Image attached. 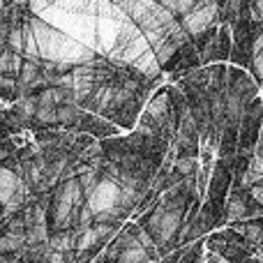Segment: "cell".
Returning <instances> with one entry per match:
<instances>
[{"instance_id": "1", "label": "cell", "mask_w": 263, "mask_h": 263, "mask_svg": "<svg viewBox=\"0 0 263 263\" xmlns=\"http://www.w3.org/2000/svg\"><path fill=\"white\" fill-rule=\"evenodd\" d=\"M32 16L44 21L46 26L72 37L74 42L88 46L97 53V3L88 0H46V3H30Z\"/></svg>"}, {"instance_id": "2", "label": "cell", "mask_w": 263, "mask_h": 263, "mask_svg": "<svg viewBox=\"0 0 263 263\" xmlns=\"http://www.w3.org/2000/svg\"><path fill=\"white\" fill-rule=\"evenodd\" d=\"M28 26H30L32 35H35V44L37 51H40L42 63L67 69V67H83V65H90L95 60V51H90L88 46L74 42L72 37L58 32L55 28L46 26L37 16H32L28 21Z\"/></svg>"}, {"instance_id": "3", "label": "cell", "mask_w": 263, "mask_h": 263, "mask_svg": "<svg viewBox=\"0 0 263 263\" xmlns=\"http://www.w3.org/2000/svg\"><path fill=\"white\" fill-rule=\"evenodd\" d=\"M127 14L118 7L116 3H97V21H95V35H97V53L111 55L118 46L120 30Z\"/></svg>"}, {"instance_id": "4", "label": "cell", "mask_w": 263, "mask_h": 263, "mask_svg": "<svg viewBox=\"0 0 263 263\" xmlns=\"http://www.w3.org/2000/svg\"><path fill=\"white\" fill-rule=\"evenodd\" d=\"M81 201L83 192L77 178L60 185L58 194H55V227H58V231H67V227L74 219L79 222V213L83 208Z\"/></svg>"}, {"instance_id": "5", "label": "cell", "mask_w": 263, "mask_h": 263, "mask_svg": "<svg viewBox=\"0 0 263 263\" xmlns=\"http://www.w3.org/2000/svg\"><path fill=\"white\" fill-rule=\"evenodd\" d=\"M86 208L92 217H109L118 215L120 210V182L114 178H100L92 194L86 199Z\"/></svg>"}, {"instance_id": "6", "label": "cell", "mask_w": 263, "mask_h": 263, "mask_svg": "<svg viewBox=\"0 0 263 263\" xmlns=\"http://www.w3.org/2000/svg\"><path fill=\"white\" fill-rule=\"evenodd\" d=\"M26 196V185L23 180L9 168H0V205H3V215L16 213L23 203Z\"/></svg>"}, {"instance_id": "7", "label": "cell", "mask_w": 263, "mask_h": 263, "mask_svg": "<svg viewBox=\"0 0 263 263\" xmlns=\"http://www.w3.org/2000/svg\"><path fill=\"white\" fill-rule=\"evenodd\" d=\"M182 224V215L180 210H168V208H157L150 217V233H153L155 242L164 245L168 242L173 236L178 233Z\"/></svg>"}, {"instance_id": "8", "label": "cell", "mask_w": 263, "mask_h": 263, "mask_svg": "<svg viewBox=\"0 0 263 263\" xmlns=\"http://www.w3.org/2000/svg\"><path fill=\"white\" fill-rule=\"evenodd\" d=\"M217 5L215 3H196V7L192 9L190 14H185L180 21L182 30L187 32V35H201L203 30H208L210 26H213V21L217 18Z\"/></svg>"}, {"instance_id": "9", "label": "cell", "mask_w": 263, "mask_h": 263, "mask_svg": "<svg viewBox=\"0 0 263 263\" xmlns=\"http://www.w3.org/2000/svg\"><path fill=\"white\" fill-rule=\"evenodd\" d=\"M72 97L74 102L86 100L88 95L95 92V72H92L90 65H83V67H74L72 72Z\"/></svg>"}, {"instance_id": "10", "label": "cell", "mask_w": 263, "mask_h": 263, "mask_svg": "<svg viewBox=\"0 0 263 263\" xmlns=\"http://www.w3.org/2000/svg\"><path fill=\"white\" fill-rule=\"evenodd\" d=\"M141 192H143V182L139 178H132V176L120 178V210L123 213L141 199Z\"/></svg>"}, {"instance_id": "11", "label": "cell", "mask_w": 263, "mask_h": 263, "mask_svg": "<svg viewBox=\"0 0 263 263\" xmlns=\"http://www.w3.org/2000/svg\"><path fill=\"white\" fill-rule=\"evenodd\" d=\"M49 252H60V254H72V250H77V236L74 231H58L53 236H49Z\"/></svg>"}, {"instance_id": "12", "label": "cell", "mask_w": 263, "mask_h": 263, "mask_svg": "<svg viewBox=\"0 0 263 263\" xmlns=\"http://www.w3.org/2000/svg\"><path fill=\"white\" fill-rule=\"evenodd\" d=\"M23 247H26V233H23V229L14 227L12 231H7L5 236H0V252H21Z\"/></svg>"}, {"instance_id": "13", "label": "cell", "mask_w": 263, "mask_h": 263, "mask_svg": "<svg viewBox=\"0 0 263 263\" xmlns=\"http://www.w3.org/2000/svg\"><path fill=\"white\" fill-rule=\"evenodd\" d=\"M21 65H23V58L18 53H12L9 49L0 51V77H7V74H14V77H18V72H21Z\"/></svg>"}, {"instance_id": "14", "label": "cell", "mask_w": 263, "mask_h": 263, "mask_svg": "<svg viewBox=\"0 0 263 263\" xmlns=\"http://www.w3.org/2000/svg\"><path fill=\"white\" fill-rule=\"evenodd\" d=\"M23 233H26L28 247H37V245H46L49 242V229H46V224H28Z\"/></svg>"}, {"instance_id": "15", "label": "cell", "mask_w": 263, "mask_h": 263, "mask_svg": "<svg viewBox=\"0 0 263 263\" xmlns=\"http://www.w3.org/2000/svg\"><path fill=\"white\" fill-rule=\"evenodd\" d=\"M148 261H150V254L139 245V242L120 250V256H118V263H148Z\"/></svg>"}, {"instance_id": "16", "label": "cell", "mask_w": 263, "mask_h": 263, "mask_svg": "<svg viewBox=\"0 0 263 263\" xmlns=\"http://www.w3.org/2000/svg\"><path fill=\"white\" fill-rule=\"evenodd\" d=\"M14 111H16V116H18V120H30V118H35V114H37V97H32V95H28V97H21V100L16 102V106H14Z\"/></svg>"}, {"instance_id": "17", "label": "cell", "mask_w": 263, "mask_h": 263, "mask_svg": "<svg viewBox=\"0 0 263 263\" xmlns=\"http://www.w3.org/2000/svg\"><path fill=\"white\" fill-rule=\"evenodd\" d=\"M245 215H247L245 199H242L240 194H231V199H229V219H231V222H238V219H242Z\"/></svg>"}, {"instance_id": "18", "label": "cell", "mask_w": 263, "mask_h": 263, "mask_svg": "<svg viewBox=\"0 0 263 263\" xmlns=\"http://www.w3.org/2000/svg\"><path fill=\"white\" fill-rule=\"evenodd\" d=\"M162 7L166 9V12H171L173 16H176V14L185 16V14H190L192 9L196 7V3L194 0H166V3H162Z\"/></svg>"}, {"instance_id": "19", "label": "cell", "mask_w": 263, "mask_h": 263, "mask_svg": "<svg viewBox=\"0 0 263 263\" xmlns=\"http://www.w3.org/2000/svg\"><path fill=\"white\" fill-rule=\"evenodd\" d=\"M55 118H58V123H65V125L77 123V120H79V109H77V104L55 106Z\"/></svg>"}, {"instance_id": "20", "label": "cell", "mask_w": 263, "mask_h": 263, "mask_svg": "<svg viewBox=\"0 0 263 263\" xmlns=\"http://www.w3.org/2000/svg\"><path fill=\"white\" fill-rule=\"evenodd\" d=\"M114 97H116V88L114 86L102 88V90H97V95H95V106L100 111L109 109V106H114Z\"/></svg>"}, {"instance_id": "21", "label": "cell", "mask_w": 263, "mask_h": 263, "mask_svg": "<svg viewBox=\"0 0 263 263\" xmlns=\"http://www.w3.org/2000/svg\"><path fill=\"white\" fill-rule=\"evenodd\" d=\"M7 42H9V51H12V53H18V55H21V51H23V26L9 28Z\"/></svg>"}, {"instance_id": "22", "label": "cell", "mask_w": 263, "mask_h": 263, "mask_svg": "<svg viewBox=\"0 0 263 263\" xmlns=\"http://www.w3.org/2000/svg\"><path fill=\"white\" fill-rule=\"evenodd\" d=\"M97 182H100V176H97L95 171H86L81 178H79V185H81V192H83L86 199L92 194V190L97 187Z\"/></svg>"}, {"instance_id": "23", "label": "cell", "mask_w": 263, "mask_h": 263, "mask_svg": "<svg viewBox=\"0 0 263 263\" xmlns=\"http://www.w3.org/2000/svg\"><path fill=\"white\" fill-rule=\"evenodd\" d=\"M242 233H245V238L250 242H254V245L263 242V229L259 227V224H250V227H245L242 229Z\"/></svg>"}, {"instance_id": "24", "label": "cell", "mask_w": 263, "mask_h": 263, "mask_svg": "<svg viewBox=\"0 0 263 263\" xmlns=\"http://www.w3.org/2000/svg\"><path fill=\"white\" fill-rule=\"evenodd\" d=\"M194 168H196V162L192 157H182V159H178L176 162V171L180 173V176H190Z\"/></svg>"}, {"instance_id": "25", "label": "cell", "mask_w": 263, "mask_h": 263, "mask_svg": "<svg viewBox=\"0 0 263 263\" xmlns=\"http://www.w3.org/2000/svg\"><path fill=\"white\" fill-rule=\"evenodd\" d=\"M164 114H166V95H159L157 100L150 104V116H155V118H162Z\"/></svg>"}, {"instance_id": "26", "label": "cell", "mask_w": 263, "mask_h": 263, "mask_svg": "<svg viewBox=\"0 0 263 263\" xmlns=\"http://www.w3.org/2000/svg\"><path fill=\"white\" fill-rule=\"evenodd\" d=\"M69 256L72 254H60V252H49V254L44 256L46 263H69Z\"/></svg>"}, {"instance_id": "27", "label": "cell", "mask_w": 263, "mask_h": 263, "mask_svg": "<svg viewBox=\"0 0 263 263\" xmlns=\"http://www.w3.org/2000/svg\"><path fill=\"white\" fill-rule=\"evenodd\" d=\"M254 74L259 81H263V51H259V53L254 55Z\"/></svg>"}, {"instance_id": "28", "label": "cell", "mask_w": 263, "mask_h": 263, "mask_svg": "<svg viewBox=\"0 0 263 263\" xmlns=\"http://www.w3.org/2000/svg\"><path fill=\"white\" fill-rule=\"evenodd\" d=\"M250 194H252V199L256 201V203L263 208V185H256V187H252L250 190Z\"/></svg>"}, {"instance_id": "29", "label": "cell", "mask_w": 263, "mask_h": 263, "mask_svg": "<svg viewBox=\"0 0 263 263\" xmlns=\"http://www.w3.org/2000/svg\"><path fill=\"white\" fill-rule=\"evenodd\" d=\"M0 88H5V90H9V88H16V81L9 77H0Z\"/></svg>"}, {"instance_id": "30", "label": "cell", "mask_w": 263, "mask_h": 263, "mask_svg": "<svg viewBox=\"0 0 263 263\" xmlns=\"http://www.w3.org/2000/svg\"><path fill=\"white\" fill-rule=\"evenodd\" d=\"M7 35H9V28H7V23H5L3 14H0V40H5Z\"/></svg>"}, {"instance_id": "31", "label": "cell", "mask_w": 263, "mask_h": 263, "mask_svg": "<svg viewBox=\"0 0 263 263\" xmlns=\"http://www.w3.org/2000/svg\"><path fill=\"white\" fill-rule=\"evenodd\" d=\"M252 9H254V14H256V16H259V18H263V3H256L254 7H252Z\"/></svg>"}, {"instance_id": "32", "label": "cell", "mask_w": 263, "mask_h": 263, "mask_svg": "<svg viewBox=\"0 0 263 263\" xmlns=\"http://www.w3.org/2000/svg\"><path fill=\"white\" fill-rule=\"evenodd\" d=\"M0 42H3V40H0Z\"/></svg>"}]
</instances>
